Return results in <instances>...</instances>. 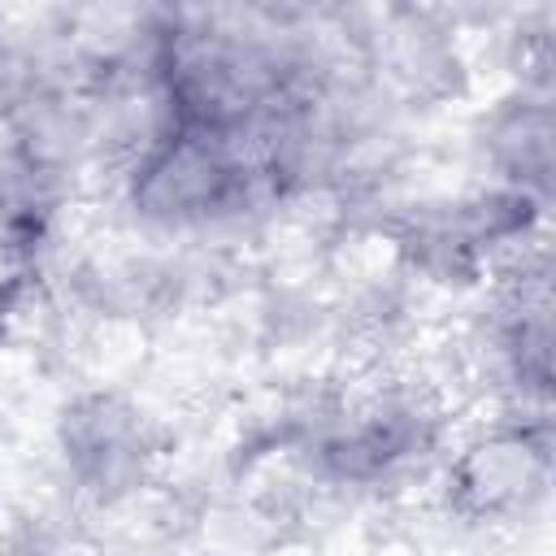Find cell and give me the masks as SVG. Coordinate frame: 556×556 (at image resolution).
<instances>
[{
  "label": "cell",
  "instance_id": "cell-1",
  "mask_svg": "<svg viewBox=\"0 0 556 556\" xmlns=\"http://www.w3.org/2000/svg\"><path fill=\"white\" fill-rule=\"evenodd\" d=\"M278 191L248 143L191 126H161L130 165V208L156 226L230 222Z\"/></svg>",
  "mask_w": 556,
  "mask_h": 556
},
{
  "label": "cell",
  "instance_id": "cell-2",
  "mask_svg": "<svg viewBox=\"0 0 556 556\" xmlns=\"http://www.w3.org/2000/svg\"><path fill=\"white\" fill-rule=\"evenodd\" d=\"M452 486L460 504L482 517H500L517 508L526 513L547 491V426L521 421L513 430L486 434L456 460Z\"/></svg>",
  "mask_w": 556,
  "mask_h": 556
},
{
  "label": "cell",
  "instance_id": "cell-3",
  "mask_svg": "<svg viewBox=\"0 0 556 556\" xmlns=\"http://www.w3.org/2000/svg\"><path fill=\"white\" fill-rule=\"evenodd\" d=\"M61 447H65L70 473L96 495H117L135 486L148 465L143 421L117 395L78 400L61 421Z\"/></svg>",
  "mask_w": 556,
  "mask_h": 556
},
{
  "label": "cell",
  "instance_id": "cell-4",
  "mask_svg": "<svg viewBox=\"0 0 556 556\" xmlns=\"http://www.w3.org/2000/svg\"><path fill=\"white\" fill-rule=\"evenodd\" d=\"M486 156L500 174V187L543 200L552 174V104L539 91L508 100L486 126Z\"/></svg>",
  "mask_w": 556,
  "mask_h": 556
}]
</instances>
